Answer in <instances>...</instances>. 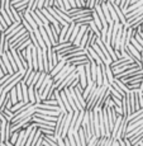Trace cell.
I'll return each mask as SVG.
<instances>
[{
	"label": "cell",
	"mask_w": 143,
	"mask_h": 146,
	"mask_svg": "<svg viewBox=\"0 0 143 146\" xmlns=\"http://www.w3.org/2000/svg\"><path fill=\"white\" fill-rule=\"evenodd\" d=\"M74 71H76V67L72 66V65H70L69 62H66V64H65V66H63L62 69H61V71H60V72H57V74H56L55 76L52 78V80H53V85H55V88H57L58 84H60L61 81L65 79L67 75H70L71 72H74Z\"/></svg>",
	"instance_id": "6da1fadb"
},
{
	"label": "cell",
	"mask_w": 143,
	"mask_h": 146,
	"mask_svg": "<svg viewBox=\"0 0 143 146\" xmlns=\"http://www.w3.org/2000/svg\"><path fill=\"white\" fill-rule=\"evenodd\" d=\"M76 78H78V75H77V72L76 71H74V72H71V74L70 75H67V76L65 78V79H63L62 81H61L60 84H58V86L56 89H57V90H62V89H65V88H69L70 86V84L72 83V81H74L75 79H76Z\"/></svg>",
	"instance_id": "7a4b0ae2"
},
{
	"label": "cell",
	"mask_w": 143,
	"mask_h": 146,
	"mask_svg": "<svg viewBox=\"0 0 143 146\" xmlns=\"http://www.w3.org/2000/svg\"><path fill=\"white\" fill-rule=\"evenodd\" d=\"M65 118H66V113H63V112H61L57 116V121H56V123H55V136L56 137L61 136V131H62Z\"/></svg>",
	"instance_id": "3957f363"
},
{
	"label": "cell",
	"mask_w": 143,
	"mask_h": 146,
	"mask_svg": "<svg viewBox=\"0 0 143 146\" xmlns=\"http://www.w3.org/2000/svg\"><path fill=\"white\" fill-rule=\"evenodd\" d=\"M47 60H48V72H49L58 62L57 53L53 52L51 48H47Z\"/></svg>",
	"instance_id": "277c9868"
},
{
	"label": "cell",
	"mask_w": 143,
	"mask_h": 146,
	"mask_svg": "<svg viewBox=\"0 0 143 146\" xmlns=\"http://www.w3.org/2000/svg\"><path fill=\"white\" fill-rule=\"evenodd\" d=\"M127 126H128V121L125 117H123L122 122H120V126L117 131V135H115V140H119V139H124L125 136V132H127Z\"/></svg>",
	"instance_id": "5b68a950"
},
{
	"label": "cell",
	"mask_w": 143,
	"mask_h": 146,
	"mask_svg": "<svg viewBox=\"0 0 143 146\" xmlns=\"http://www.w3.org/2000/svg\"><path fill=\"white\" fill-rule=\"evenodd\" d=\"M74 46V43H71V42H61V43H57V44H53V46L51 47V50L53 52L56 53H60L61 51H63V50L69 48V47H72Z\"/></svg>",
	"instance_id": "8992f818"
},
{
	"label": "cell",
	"mask_w": 143,
	"mask_h": 146,
	"mask_svg": "<svg viewBox=\"0 0 143 146\" xmlns=\"http://www.w3.org/2000/svg\"><path fill=\"white\" fill-rule=\"evenodd\" d=\"M66 62H69L70 65L72 66H85V65H89L90 64V58L88 57V56H85V57L82 58H78V60H67Z\"/></svg>",
	"instance_id": "52a82bcc"
},
{
	"label": "cell",
	"mask_w": 143,
	"mask_h": 146,
	"mask_svg": "<svg viewBox=\"0 0 143 146\" xmlns=\"http://www.w3.org/2000/svg\"><path fill=\"white\" fill-rule=\"evenodd\" d=\"M86 51H88V57L90 58V60L94 61L96 65H101L103 61L100 60V57L98 56V53L94 51V48H92V47H88V48H86Z\"/></svg>",
	"instance_id": "ba28073f"
},
{
	"label": "cell",
	"mask_w": 143,
	"mask_h": 146,
	"mask_svg": "<svg viewBox=\"0 0 143 146\" xmlns=\"http://www.w3.org/2000/svg\"><path fill=\"white\" fill-rule=\"evenodd\" d=\"M30 106H33V103H30V102H28V103H26V102H18V103H15L12 108H10V111H12V113L13 114H16L18 113L20 109H23V108H27V107H30Z\"/></svg>",
	"instance_id": "9c48e42d"
},
{
	"label": "cell",
	"mask_w": 143,
	"mask_h": 146,
	"mask_svg": "<svg viewBox=\"0 0 143 146\" xmlns=\"http://www.w3.org/2000/svg\"><path fill=\"white\" fill-rule=\"evenodd\" d=\"M133 62H134L133 60H128V58H125V57H120V58H117L115 61H111V64L109 66L117 67V66H120V65H128V64H133Z\"/></svg>",
	"instance_id": "30bf717a"
},
{
	"label": "cell",
	"mask_w": 143,
	"mask_h": 146,
	"mask_svg": "<svg viewBox=\"0 0 143 146\" xmlns=\"http://www.w3.org/2000/svg\"><path fill=\"white\" fill-rule=\"evenodd\" d=\"M33 33H34V37H36V40H37V42H38L39 47L42 48V51H46V50H47V46H46V43H44L43 38H42L39 29H38V28H37V29H33Z\"/></svg>",
	"instance_id": "8fae6325"
},
{
	"label": "cell",
	"mask_w": 143,
	"mask_h": 146,
	"mask_svg": "<svg viewBox=\"0 0 143 146\" xmlns=\"http://www.w3.org/2000/svg\"><path fill=\"white\" fill-rule=\"evenodd\" d=\"M0 57H1V61H3V64L5 65V67H7V71H8V74H10V75H13L14 74V71H13V67L12 65H10V61H9V58H8V56H7V53H1L0 55Z\"/></svg>",
	"instance_id": "7c38bea8"
},
{
	"label": "cell",
	"mask_w": 143,
	"mask_h": 146,
	"mask_svg": "<svg viewBox=\"0 0 143 146\" xmlns=\"http://www.w3.org/2000/svg\"><path fill=\"white\" fill-rule=\"evenodd\" d=\"M65 64H66V60H63V58H62V60H58L57 65H56V66H55V67H53V69L51 70V71L48 72V74H49V76L53 78L56 74H57V72H60V71H61V69H62V67L65 66Z\"/></svg>",
	"instance_id": "4fadbf2b"
},
{
	"label": "cell",
	"mask_w": 143,
	"mask_h": 146,
	"mask_svg": "<svg viewBox=\"0 0 143 146\" xmlns=\"http://www.w3.org/2000/svg\"><path fill=\"white\" fill-rule=\"evenodd\" d=\"M142 117H143V108H139V109H137V111L132 112L129 116L127 117V121H128V123H129V122H132V121L142 118Z\"/></svg>",
	"instance_id": "5bb4252c"
},
{
	"label": "cell",
	"mask_w": 143,
	"mask_h": 146,
	"mask_svg": "<svg viewBox=\"0 0 143 146\" xmlns=\"http://www.w3.org/2000/svg\"><path fill=\"white\" fill-rule=\"evenodd\" d=\"M10 52H12L13 58H14V61H15L16 66H18V70H26L23 67V64H22V60H20V57H19L18 52H16V50L15 48H10Z\"/></svg>",
	"instance_id": "9a60e30c"
},
{
	"label": "cell",
	"mask_w": 143,
	"mask_h": 146,
	"mask_svg": "<svg viewBox=\"0 0 143 146\" xmlns=\"http://www.w3.org/2000/svg\"><path fill=\"white\" fill-rule=\"evenodd\" d=\"M38 29H39V32H41V36H42V38H43L44 43H46L47 48H51V47H52V42L49 41V38H48V36H47L44 27H43V26H42V27H38Z\"/></svg>",
	"instance_id": "2e32d148"
},
{
	"label": "cell",
	"mask_w": 143,
	"mask_h": 146,
	"mask_svg": "<svg viewBox=\"0 0 143 146\" xmlns=\"http://www.w3.org/2000/svg\"><path fill=\"white\" fill-rule=\"evenodd\" d=\"M84 113H85V109H84V111H78V116H77L76 122H75V126H74V132H77L78 128L81 127V123H82V118H84Z\"/></svg>",
	"instance_id": "e0dca14e"
},
{
	"label": "cell",
	"mask_w": 143,
	"mask_h": 146,
	"mask_svg": "<svg viewBox=\"0 0 143 146\" xmlns=\"http://www.w3.org/2000/svg\"><path fill=\"white\" fill-rule=\"evenodd\" d=\"M100 7H101V9H103V13H104V17H105L106 22H108V24H113L114 22L111 21V18H110V13H109V9H108V7H106V3H101Z\"/></svg>",
	"instance_id": "ac0fdd59"
},
{
	"label": "cell",
	"mask_w": 143,
	"mask_h": 146,
	"mask_svg": "<svg viewBox=\"0 0 143 146\" xmlns=\"http://www.w3.org/2000/svg\"><path fill=\"white\" fill-rule=\"evenodd\" d=\"M60 97H61V99H62V103L66 108V112H72V109H71V107H70V103H69V100H67V97H66L65 92H63V89L60 90Z\"/></svg>",
	"instance_id": "d6986e66"
},
{
	"label": "cell",
	"mask_w": 143,
	"mask_h": 146,
	"mask_svg": "<svg viewBox=\"0 0 143 146\" xmlns=\"http://www.w3.org/2000/svg\"><path fill=\"white\" fill-rule=\"evenodd\" d=\"M96 86H101L103 85V72H101V67L100 65L96 66V80H95Z\"/></svg>",
	"instance_id": "ffe728a7"
},
{
	"label": "cell",
	"mask_w": 143,
	"mask_h": 146,
	"mask_svg": "<svg viewBox=\"0 0 143 146\" xmlns=\"http://www.w3.org/2000/svg\"><path fill=\"white\" fill-rule=\"evenodd\" d=\"M105 75H106V79H108L109 85H110V84L114 81V74H113V71H111V67L109 65H105Z\"/></svg>",
	"instance_id": "44dd1931"
},
{
	"label": "cell",
	"mask_w": 143,
	"mask_h": 146,
	"mask_svg": "<svg viewBox=\"0 0 143 146\" xmlns=\"http://www.w3.org/2000/svg\"><path fill=\"white\" fill-rule=\"evenodd\" d=\"M30 43H32V41H30V38H27L26 41H23V42H22V43H19L18 46H15V47H14V48H15L16 51H24V50H26V48H27L28 46H29Z\"/></svg>",
	"instance_id": "7402d4cb"
},
{
	"label": "cell",
	"mask_w": 143,
	"mask_h": 146,
	"mask_svg": "<svg viewBox=\"0 0 143 146\" xmlns=\"http://www.w3.org/2000/svg\"><path fill=\"white\" fill-rule=\"evenodd\" d=\"M23 15H24V18H26V21H27L28 23L30 24V27H32L33 29H37V28H38V26H37V24H36V22L33 21L32 15H30V14L28 13V12H24V13H23Z\"/></svg>",
	"instance_id": "603a6c76"
},
{
	"label": "cell",
	"mask_w": 143,
	"mask_h": 146,
	"mask_svg": "<svg viewBox=\"0 0 143 146\" xmlns=\"http://www.w3.org/2000/svg\"><path fill=\"white\" fill-rule=\"evenodd\" d=\"M89 27H88V31L85 32V35L82 36V38H81L80 41V44H78V47H81V48H85L86 50V44H88V41H89Z\"/></svg>",
	"instance_id": "cb8c5ba5"
},
{
	"label": "cell",
	"mask_w": 143,
	"mask_h": 146,
	"mask_svg": "<svg viewBox=\"0 0 143 146\" xmlns=\"http://www.w3.org/2000/svg\"><path fill=\"white\" fill-rule=\"evenodd\" d=\"M92 21H94L95 26H96L98 28H99V31H101V28H103L101 21H100V18H99V17H98V14H96V12H95L94 9H92Z\"/></svg>",
	"instance_id": "d4e9b609"
},
{
	"label": "cell",
	"mask_w": 143,
	"mask_h": 146,
	"mask_svg": "<svg viewBox=\"0 0 143 146\" xmlns=\"http://www.w3.org/2000/svg\"><path fill=\"white\" fill-rule=\"evenodd\" d=\"M28 98H29V102L34 104L36 99H34V85H28Z\"/></svg>",
	"instance_id": "484cf974"
},
{
	"label": "cell",
	"mask_w": 143,
	"mask_h": 146,
	"mask_svg": "<svg viewBox=\"0 0 143 146\" xmlns=\"http://www.w3.org/2000/svg\"><path fill=\"white\" fill-rule=\"evenodd\" d=\"M10 136H12V125H10V122L7 121V125H5V141H9Z\"/></svg>",
	"instance_id": "4316f807"
},
{
	"label": "cell",
	"mask_w": 143,
	"mask_h": 146,
	"mask_svg": "<svg viewBox=\"0 0 143 146\" xmlns=\"http://www.w3.org/2000/svg\"><path fill=\"white\" fill-rule=\"evenodd\" d=\"M5 125H7V121H3L0 123V142L5 141Z\"/></svg>",
	"instance_id": "83f0119b"
},
{
	"label": "cell",
	"mask_w": 143,
	"mask_h": 146,
	"mask_svg": "<svg viewBox=\"0 0 143 146\" xmlns=\"http://www.w3.org/2000/svg\"><path fill=\"white\" fill-rule=\"evenodd\" d=\"M143 139V131H142V132L141 133H138V135H136V136H133V137H130V139H128V140H129V141H130V144L132 145H137V144H138V142L139 141H141V140Z\"/></svg>",
	"instance_id": "f1b7e54d"
},
{
	"label": "cell",
	"mask_w": 143,
	"mask_h": 146,
	"mask_svg": "<svg viewBox=\"0 0 143 146\" xmlns=\"http://www.w3.org/2000/svg\"><path fill=\"white\" fill-rule=\"evenodd\" d=\"M114 81H115V83L118 84V86H119V88H120V89H122V90H123V92H124V93H125V94H127V93H129V92H130V90H129V89H128V88H127V85H125V84H124V83H123V81H122V80H120V79H117V78H114Z\"/></svg>",
	"instance_id": "f546056e"
},
{
	"label": "cell",
	"mask_w": 143,
	"mask_h": 146,
	"mask_svg": "<svg viewBox=\"0 0 143 146\" xmlns=\"http://www.w3.org/2000/svg\"><path fill=\"white\" fill-rule=\"evenodd\" d=\"M1 113H3V116L5 117V119H7V121H10L14 117V114L12 113V111H10L9 108H4L1 111Z\"/></svg>",
	"instance_id": "4dcf8cb0"
},
{
	"label": "cell",
	"mask_w": 143,
	"mask_h": 146,
	"mask_svg": "<svg viewBox=\"0 0 143 146\" xmlns=\"http://www.w3.org/2000/svg\"><path fill=\"white\" fill-rule=\"evenodd\" d=\"M15 92H16L18 100H19V102H22V100H23V94H22V84H20V81H19V83L15 85Z\"/></svg>",
	"instance_id": "1f68e13d"
},
{
	"label": "cell",
	"mask_w": 143,
	"mask_h": 146,
	"mask_svg": "<svg viewBox=\"0 0 143 146\" xmlns=\"http://www.w3.org/2000/svg\"><path fill=\"white\" fill-rule=\"evenodd\" d=\"M10 12H12V15H13L14 21H15V22H20V17H19V14H18V10H16L12 4H10ZM20 23H22V22H20Z\"/></svg>",
	"instance_id": "d6a6232c"
},
{
	"label": "cell",
	"mask_w": 143,
	"mask_h": 146,
	"mask_svg": "<svg viewBox=\"0 0 143 146\" xmlns=\"http://www.w3.org/2000/svg\"><path fill=\"white\" fill-rule=\"evenodd\" d=\"M78 29H80V24H75V27H74V29H72V35H71V37H70V42H74V40L76 38V36H77V33H78Z\"/></svg>",
	"instance_id": "836d02e7"
},
{
	"label": "cell",
	"mask_w": 143,
	"mask_h": 146,
	"mask_svg": "<svg viewBox=\"0 0 143 146\" xmlns=\"http://www.w3.org/2000/svg\"><path fill=\"white\" fill-rule=\"evenodd\" d=\"M47 74H48V72H44V71H42V72H41V75H39V79H38L37 83H36V85H34V88H36V89H38L39 86H41V84L43 83V80H44V78L47 76Z\"/></svg>",
	"instance_id": "e575fe53"
},
{
	"label": "cell",
	"mask_w": 143,
	"mask_h": 146,
	"mask_svg": "<svg viewBox=\"0 0 143 146\" xmlns=\"http://www.w3.org/2000/svg\"><path fill=\"white\" fill-rule=\"evenodd\" d=\"M29 14H30V15H32L33 21L36 22V24H37L38 27H42V26H43V23H42V21H41V19H39V17L37 15V14H36V12H30Z\"/></svg>",
	"instance_id": "d590c367"
},
{
	"label": "cell",
	"mask_w": 143,
	"mask_h": 146,
	"mask_svg": "<svg viewBox=\"0 0 143 146\" xmlns=\"http://www.w3.org/2000/svg\"><path fill=\"white\" fill-rule=\"evenodd\" d=\"M4 42H5V35L4 32H0V55L1 53H4Z\"/></svg>",
	"instance_id": "8d00e7d4"
},
{
	"label": "cell",
	"mask_w": 143,
	"mask_h": 146,
	"mask_svg": "<svg viewBox=\"0 0 143 146\" xmlns=\"http://www.w3.org/2000/svg\"><path fill=\"white\" fill-rule=\"evenodd\" d=\"M129 43H132V44H133V46H134V47H136V48H137V50H138V51H139V52H141V51H142V50H143V47H142V46H141V44H139V43H138V41H137V40H136V38H134V36H133V37H132V38H130V42H129Z\"/></svg>",
	"instance_id": "74e56055"
},
{
	"label": "cell",
	"mask_w": 143,
	"mask_h": 146,
	"mask_svg": "<svg viewBox=\"0 0 143 146\" xmlns=\"http://www.w3.org/2000/svg\"><path fill=\"white\" fill-rule=\"evenodd\" d=\"M98 139H99V137H96V136H91V139L88 141V144H86V146H96Z\"/></svg>",
	"instance_id": "f35d334b"
},
{
	"label": "cell",
	"mask_w": 143,
	"mask_h": 146,
	"mask_svg": "<svg viewBox=\"0 0 143 146\" xmlns=\"http://www.w3.org/2000/svg\"><path fill=\"white\" fill-rule=\"evenodd\" d=\"M39 75H41V71L36 70V74H34V76H33V79H32V83H30V85H36V83H37L38 79H39Z\"/></svg>",
	"instance_id": "ab89813d"
},
{
	"label": "cell",
	"mask_w": 143,
	"mask_h": 146,
	"mask_svg": "<svg viewBox=\"0 0 143 146\" xmlns=\"http://www.w3.org/2000/svg\"><path fill=\"white\" fill-rule=\"evenodd\" d=\"M106 139H108V137H99V139H98V142H96V146H104Z\"/></svg>",
	"instance_id": "60d3db41"
},
{
	"label": "cell",
	"mask_w": 143,
	"mask_h": 146,
	"mask_svg": "<svg viewBox=\"0 0 143 146\" xmlns=\"http://www.w3.org/2000/svg\"><path fill=\"white\" fill-rule=\"evenodd\" d=\"M134 38H136V40L138 41V43H139V44H141V46L143 47V38H142L141 36L138 35V32H136V35H134Z\"/></svg>",
	"instance_id": "b9f144b4"
},
{
	"label": "cell",
	"mask_w": 143,
	"mask_h": 146,
	"mask_svg": "<svg viewBox=\"0 0 143 146\" xmlns=\"http://www.w3.org/2000/svg\"><path fill=\"white\" fill-rule=\"evenodd\" d=\"M53 3H55V0H44V5H43V8L53 7Z\"/></svg>",
	"instance_id": "7bdbcfd3"
},
{
	"label": "cell",
	"mask_w": 143,
	"mask_h": 146,
	"mask_svg": "<svg viewBox=\"0 0 143 146\" xmlns=\"http://www.w3.org/2000/svg\"><path fill=\"white\" fill-rule=\"evenodd\" d=\"M114 111H115L117 116H123V111H122V107H114Z\"/></svg>",
	"instance_id": "ee69618b"
},
{
	"label": "cell",
	"mask_w": 143,
	"mask_h": 146,
	"mask_svg": "<svg viewBox=\"0 0 143 146\" xmlns=\"http://www.w3.org/2000/svg\"><path fill=\"white\" fill-rule=\"evenodd\" d=\"M113 141H114V140L111 139V137H108V139H106V141H105V144H104V146H111Z\"/></svg>",
	"instance_id": "f6af8a7d"
},
{
	"label": "cell",
	"mask_w": 143,
	"mask_h": 146,
	"mask_svg": "<svg viewBox=\"0 0 143 146\" xmlns=\"http://www.w3.org/2000/svg\"><path fill=\"white\" fill-rule=\"evenodd\" d=\"M57 144H58V146H66L62 137H57Z\"/></svg>",
	"instance_id": "bcb514c9"
},
{
	"label": "cell",
	"mask_w": 143,
	"mask_h": 146,
	"mask_svg": "<svg viewBox=\"0 0 143 146\" xmlns=\"http://www.w3.org/2000/svg\"><path fill=\"white\" fill-rule=\"evenodd\" d=\"M4 52H7V51H9V42H8L7 40H5L4 42V50H3Z\"/></svg>",
	"instance_id": "7dc6e473"
},
{
	"label": "cell",
	"mask_w": 143,
	"mask_h": 146,
	"mask_svg": "<svg viewBox=\"0 0 143 146\" xmlns=\"http://www.w3.org/2000/svg\"><path fill=\"white\" fill-rule=\"evenodd\" d=\"M44 5V0H38V5H37V9H42Z\"/></svg>",
	"instance_id": "c3c4849f"
},
{
	"label": "cell",
	"mask_w": 143,
	"mask_h": 146,
	"mask_svg": "<svg viewBox=\"0 0 143 146\" xmlns=\"http://www.w3.org/2000/svg\"><path fill=\"white\" fill-rule=\"evenodd\" d=\"M124 142H125V146H133V145L130 144V141H129L128 139H124Z\"/></svg>",
	"instance_id": "681fc988"
},
{
	"label": "cell",
	"mask_w": 143,
	"mask_h": 146,
	"mask_svg": "<svg viewBox=\"0 0 143 146\" xmlns=\"http://www.w3.org/2000/svg\"><path fill=\"white\" fill-rule=\"evenodd\" d=\"M141 67H142V70H143V50L141 51Z\"/></svg>",
	"instance_id": "f907efd6"
},
{
	"label": "cell",
	"mask_w": 143,
	"mask_h": 146,
	"mask_svg": "<svg viewBox=\"0 0 143 146\" xmlns=\"http://www.w3.org/2000/svg\"><path fill=\"white\" fill-rule=\"evenodd\" d=\"M5 145L7 146H15L14 144H12V142H9V141H5Z\"/></svg>",
	"instance_id": "816d5d0a"
},
{
	"label": "cell",
	"mask_w": 143,
	"mask_h": 146,
	"mask_svg": "<svg viewBox=\"0 0 143 146\" xmlns=\"http://www.w3.org/2000/svg\"><path fill=\"white\" fill-rule=\"evenodd\" d=\"M120 1H122V0H115V1H114V4H117L118 7H119V5H120Z\"/></svg>",
	"instance_id": "f5cc1de1"
},
{
	"label": "cell",
	"mask_w": 143,
	"mask_h": 146,
	"mask_svg": "<svg viewBox=\"0 0 143 146\" xmlns=\"http://www.w3.org/2000/svg\"><path fill=\"white\" fill-rule=\"evenodd\" d=\"M0 146H7V145H5V142H0Z\"/></svg>",
	"instance_id": "db71d44e"
},
{
	"label": "cell",
	"mask_w": 143,
	"mask_h": 146,
	"mask_svg": "<svg viewBox=\"0 0 143 146\" xmlns=\"http://www.w3.org/2000/svg\"><path fill=\"white\" fill-rule=\"evenodd\" d=\"M4 75H5V74H3V72H0V79H1V78L4 76Z\"/></svg>",
	"instance_id": "11a10c76"
},
{
	"label": "cell",
	"mask_w": 143,
	"mask_h": 146,
	"mask_svg": "<svg viewBox=\"0 0 143 146\" xmlns=\"http://www.w3.org/2000/svg\"><path fill=\"white\" fill-rule=\"evenodd\" d=\"M138 145H139V146H143V142H142V141H139V142H138Z\"/></svg>",
	"instance_id": "9f6ffc18"
},
{
	"label": "cell",
	"mask_w": 143,
	"mask_h": 146,
	"mask_svg": "<svg viewBox=\"0 0 143 146\" xmlns=\"http://www.w3.org/2000/svg\"><path fill=\"white\" fill-rule=\"evenodd\" d=\"M0 123H1V121H0Z\"/></svg>",
	"instance_id": "6f0895ef"
}]
</instances>
